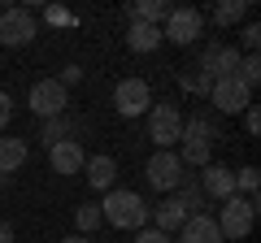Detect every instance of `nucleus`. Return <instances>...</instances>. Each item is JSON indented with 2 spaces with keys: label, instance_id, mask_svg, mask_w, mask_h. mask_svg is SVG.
Masks as SVG:
<instances>
[{
  "label": "nucleus",
  "instance_id": "nucleus-15",
  "mask_svg": "<svg viewBox=\"0 0 261 243\" xmlns=\"http://www.w3.org/2000/svg\"><path fill=\"white\" fill-rule=\"evenodd\" d=\"M148 217H152V222H157V226H152V230H161V234H174V230H183V222H187V208L178 204L174 196H166V200H161V204L152 208Z\"/></svg>",
  "mask_w": 261,
  "mask_h": 243
},
{
  "label": "nucleus",
  "instance_id": "nucleus-32",
  "mask_svg": "<svg viewBox=\"0 0 261 243\" xmlns=\"http://www.w3.org/2000/svg\"><path fill=\"white\" fill-rule=\"evenodd\" d=\"M0 243H13V226L9 222H0Z\"/></svg>",
  "mask_w": 261,
  "mask_h": 243
},
{
  "label": "nucleus",
  "instance_id": "nucleus-3",
  "mask_svg": "<svg viewBox=\"0 0 261 243\" xmlns=\"http://www.w3.org/2000/svg\"><path fill=\"white\" fill-rule=\"evenodd\" d=\"M218 222V234L222 239H244L257 222V200H244V196H226L222 200V213L214 217Z\"/></svg>",
  "mask_w": 261,
  "mask_h": 243
},
{
  "label": "nucleus",
  "instance_id": "nucleus-13",
  "mask_svg": "<svg viewBox=\"0 0 261 243\" xmlns=\"http://www.w3.org/2000/svg\"><path fill=\"white\" fill-rule=\"evenodd\" d=\"M48 161H53V169L61 178H70V174L83 169L87 152H83V143H79V139H65V143H57V148H48Z\"/></svg>",
  "mask_w": 261,
  "mask_h": 243
},
{
  "label": "nucleus",
  "instance_id": "nucleus-19",
  "mask_svg": "<svg viewBox=\"0 0 261 243\" xmlns=\"http://www.w3.org/2000/svg\"><path fill=\"white\" fill-rule=\"evenodd\" d=\"M27 165V139H18V135H5L0 139V174H18V169Z\"/></svg>",
  "mask_w": 261,
  "mask_h": 243
},
{
  "label": "nucleus",
  "instance_id": "nucleus-29",
  "mask_svg": "<svg viewBox=\"0 0 261 243\" xmlns=\"http://www.w3.org/2000/svg\"><path fill=\"white\" fill-rule=\"evenodd\" d=\"M244 126H248V135L261 131V113H257V104H248V109H244Z\"/></svg>",
  "mask_w": 261,
  "mask_h": 243
},
{
  "label": "nucleus",
  "instance_id": "nucleus-2",
  "mask_svg": "<svg viewBox=\"0 0 261 243\" xmlns=\"http://www.w3.org/2000/svg\"><path fill=\"white\" fill-rule=\"evenodd\" d=\"M214 139H218V126L205 117V113H196V117H183V135H178V143H183V165H196L205 169L209 157H214Z\"/></svg>",
  "mask_w": 261,
  "mask_h": 243
},
{
  "label": "nucleus",
  "instance_id": "nucleus-22",
  "mask_svg": "<svg viewBox=\"0 0 261 243\" xmlns=\"http://www.w3.org/2000/svg\"><path fill=\"white\" fill-rule=\"evenodd\" d=\"M257 187H261V169H257V165H244L240 174H235V196L257 200Z\"/></svg>",
  "mask_w": 261,
  "mask_h": 243
},
{
  "label": "nucleus",
  "instance_id": "nucleus-24",
  "mask_svg": "<svg viewBox=\"0 0 261 243\" xmlns=\"http://www.w3.org/2000/svg\"><path fill=\"white\" fill-rule=\"evenodd\" d=\"M235 78H240V83L252 92V87L261 83V61H257V56H240V70H235Z\"/></svg>",
  "mask_w": 261,
  "mask_h": 243
},
{
  "label": "nucleus",
  "instance_id": "nucleus-30",
  "mask_svg": "<svg viewBox=\"0 0 261 243\" xmlns=\"http://www.w3.org/2000/svg\"><path fill=\"white\" fill-rule=\"evenodd\" d=\"M48 22H53V26H70V22H74V13H65V9H48Z\"/></svg>",
  "mask_w": 261,
  "mask_h": 243
},
{
  "label": "nucleus",
  "instance_id": "nucleus-4",
  "mask_svg": "<svg viewBox=\"0 0 261 243\" xmlns=\"http://www.w3.org/2000/svg\"><path fill=\"white\" fill-rule=\"evenodd\" d=\"M144 178H148V187L166 191V196H174L178 183L187 178V165L178 161V152H152L148 165H144Z\"/></svg>",
  "mask_w": 261,
  "mask_h": 243
},
{
  "label": "nucleus",
  "instance_id": "nucleus-28",
  "mask_svg": "<svg viewBox=\"0 0 261 243\" xmlns=\"http://www.w3.org/2000/svg\"><path fill=\"white\" fill-rule=\"evenodd\" d=\"M9 117H13V96H9V92H0V131L9 126Z\"/></svg>",
  "mask_w": 261,
  "mask_h": 243
},
{
  "label": "nucleus",
  "instance_id": "nucleus-9",
  "mask_svg": "<svg viewBox=\"0 0 261 243\" xmlns=\"http://www.w3.org/2000/svg\"><path fill=\"white\" fill-rule=\"evenodd\" d=\"M113 109L122 113V117H140V113L152 109V92L144 78H122L118 87H113Z\"/></svg>",
  "mask_w": 261,
  "mask_h": 243
},
{
  "label": "nucleus",
  "instance_id": "nucleus-26",
  "mask_svg": "<svg viewBox=\"0 0 261 243\" xmlns=\"http://www.w3.org/2000/svg\"><path fill=\"white\" fill-rule=\"evenodd\" d=\"M183 83V92H196V96H209V87H214V78H205L200 70H192V74H183L178 78Z\"/></svg>",
  "mask_w": 261,
  "mask_h": 243
},
{
  "label": "nucleus",
  "instance_id": "nucleus-8",
  "mask_svg": "<svg viewBox=\"0 0 261 243\" xmlns=\"http://www.w3.org/2000/svg\"><path fill=\"white\" fill-rule=\"evenodd\" d=\"M200 74L205 78H231L235 70H240V48L235 44H222V39H214V44H205V52H200Z\"/></svg>",
  "mask_w": 261,
  "mask_h": 243
},
{
  "label": "nucleus",
  "instance_id": "nucleus-5",
  "mask_svg": "<svg viewBox=\"0 0 261 243\" xmlns=\"http://www.w3.org/2000/svg\"><path fill=\"white\" fill-rule=\"evenodd\" d=\"M183 135V113L174 104H152L148 109V139L157 143V152H170Z\"/></svg>",
  "mask_w": 261,
  "mask_h": 243
},
{
  "label": "nucleus",
  "instance_id": "nucleus-18",
  "mask_svg": "<svg viewBox=\"0 0 261 243\" xmlns=\"http://www.w3.org/2000/svg\"><path fill=\"white\" fill-rule=\"evenodd\" d=\"M126 48H130V52H157V48H161V26L130 22V26H126Z\"/></svg>",
  "mask_w": 261,
  "mask_h": 243
},
{
  "label": "nucleus",
  "instance_id": "nucleus-7",
  "mask_svg": "<svg viewBox=\"0 0 261 243\" xmlns=\"http://www.w3.org/2000/svg\"><path fill=\"white\" fill-rule=\"evenodd\" d=\"M200 31H205V13L183 5V9H170L166 26H161V39H170L174 48H187V44H196V39H200Z\"/></svg>",
  "mask_w": 261,
  "mask_h": 243
},
{
  "label": "nucleus",
  "instance_id": "nucleus-34",
  "mask_svg": "<svg viewBox=\"0 0 261 243\" xmlns=\"http://www.w3.org/2000/svg\"><path fill=\"white\" fill-rule=\"evenodd\" d=\"M9 183H13V178H9V174H0V191H5V187H9Z\"/></svg>",
  "mask_w": 261,
  "mask_h": 243
},
{
  "label": "nucleus",
  "instance_id": "nucleus-10",
  "mask_svg": "<svg viewBox=\"0 0 261 243\" xmlns=\"http://www.w3.org/2000/svg\"><path fill=\"white\" fill-rule=\"evenodd\" d=\"M209 100H214V109H218V113L235 117V113H244V109L252 104V92H248V87H244L240 78L231 74V78H218V83L209 87Z\"/></svg>",
  "mask_w": 261,
  "mask_h": 243
},
{
  "label": "nucleus",
  "instance_id": "nucleus-14",
  "mask_svg": "<svg viewBox=\"0 0 261 243\" xmlns=\"http://www.w3.org/2000/svg\"><path fill=\"white\" fill-rule=\"evenodd\" d=\"M178 243H226L222 234H218V222L205 213H196L183 222V230H178Z\"/></svg>",
  "mask_w": 261,
  "mask_h": 243
},
{
  "label": "nucleus",
  "instance_id": "nucleus-12",
  "mask_svg": "<svg viewBox=\"0 0 261 243\" xmlns=\"http://www.w3.org/2000/svg\"><path fill=\"white\" fill-rule=\"evenodd\" d=\"M200 191H205V200H226V196H235V169H226V165H218V161H209L205 169H200Z\"/></svg>",
  "mask_w": 261,
  "mask_h": 243
},
{
  "label": "nucleus",
  "instance_id": "nucleus-27",
  "mask_svg": "<svg viewBox=\"0 0 261 243\" xmlns=\"http://www.w3.org/2000/svg\"><path fill=\"white\" fill-rule=\"evenodd\" d=\"M57 83H61L65 92H70V87H74V83H83V66H65V70H61V78H57Z\"/></svg>",
  "mask_w": 261,
  "mask_h": 243
},
{
  "label": "nucleus",
  "instance_id": "nucleus-11",
  "mask_svg": "<svg viewBox=\"0 0 261 243\" xmlns=\"http://www.w3.org/2000/svg\"><path fill=\"white\" fill-rule=\"evenodd\" d=\"M35 18H31L27 9H5L0 13V44L5 48H27L31 39H35Z\"/></svg>",
  "mask_w": 261,
  "mask_h": 243
},
{
  "label": "nucleus",
  "instance_id": "nucleus-1",
  "mask_svg": "<svg viewBox=\"0 0 261 243\" xmlns=\"http://www.w3.org/2000/svg\"><path fill=\"white\" fill-rule=\"evenodd\" d=\"M152 208L144 204L140 191H126V187H109V196H105L100 204V217L109 226H118V230H144V222H148Z\"/></svg>",
  "mask_w": 261,
  "mask_h": 243
},
{
  "label": "nucleus",
  "instance_id": "nucleus-17",
  "mask_svg": "<svg viewBox=\"0 0 261 243\" xmlns=\"http://www.w3.org/2000/svg\"><path fill=\"white\" fill-rule=\"evenodd\" d=\"M79 135V122L74 117H48V122H39V143L44 148H57V143H65V139H74Z\"/></svg>",
  "mask_w": 261,
  "mask_h": 243
},
{
  "label": "nucleus",
  "instance_id": "nucleus-33",
  "mask_svg": "<svg viewBox=\"0 0 261 243\" xmlns=\"http://www.w3.org/2000/svg\"><path fill=\"white\" fill-rule=\"evenodd\" d=\"M61 243H92V239H83V234H65Z\"/></svg>",
  "mask_w": 261,
  "mask_h": 243
},
{
  "label": "nucleus",
  "instance_id": "nucleus-6",
  "mask_svg": "<svg viewBox=\"0 0 261 243\" xmlns=\"http://www.w3.org/2000/svg\"><path fill=\"white\" fill-rule=\"evenodd\" d=\"M27 104H31V113H35L39 122H48V117H61V113L70 109V92H65L57 78H39V83L31 87Z\"/></svg>",
  "mask_w": 261,
  "mask_h": 243
},
{
  "label": "nucleus",
  "instance_id": "nucleus-25",
  "mask_svg": "<svg viewBox=\"0 0 261 243\" xmlns=\"http://www.w3.org/2000/svg\"><path fill=\"white\" fill-rule=\"evenodd\" d=\"M240 44H244L240 56H257V48H261V26H257V22H248V26L240 31Z\"/></svg>",
  "mask_w": 261,
  "mask_h": 243
},
{
  "label": "nucleus",
  "instance_id": "nucleus-31",
  "mask_svg": "<svg viewBox=\"0 0 261 243\" xmlns=\"http://www.w3.org/2000/svg\"><path fill=\"white\" fill-rule=\"evenodd\" d=\"M135 243H170V234H161V230H140V234H135Z\"/></svg>",
  "mask_w": 261,
  "mask_h": 243
},
{
  "label": "nucleus",
  "instance_id": "nucleus-20",
  "mask_svg": "<svg viewBox=\"0 0 261 243\" xmlns=\"http://www.w3.org/2000/svg\"><path fill=\"white\" fill-rule=\"evenodd\" d=\"M170 9H174V5H166V0H140V5L126 9V18L130 22H148V26H161V22L170 18Z\"/></svg>",
  "mask_w": 261,
  "mask_h": 243
},
{
  "label": "nucleus",
  "instance_id": "nucleus-21",
  "mask_svg": "<svg viewBox=\"0 0 261 243\" xmlns=\"http://www.w3.org/2000/svg\"><path fill=\"white\" fill-rule=\"evenodd\" d=\"M244 13H248V0H222L214 9V22L218 26H235V22H244Z\"/></svg>",
  "mask_w": 261,
  "mask_h": 243
},
{
  "label": "nucleus",
  "instance_id": "nucleus-23",
  "mask_svg": "<svg viewBox=\"0 0 261 243\" xmlns=\"http://www.w3.org/2000/svg\"><path fill=\"white\" fill-rule=\"evenodd\" d=\"M100 222H105V217H100V204H83V208L74 213V226H79V234H83V239H87Z\"/></svg>",
  "mask_w": 261,
  "mask_h": 243
},
{
  "label": "nucleus",
  "instance_id": "nucleus-16",
  "mask_svg": "<svg viewBox=\"0 0 261 243\" xmlns=\"http://www.w3.org/2000/svg\"><path fill=\"white\" fill-rule=\"evenodd\" d=\"M83 178L92 183L96 191H109L113 178H118V161L105 157V152H100V157H87V161H83Z\"/></svg>",
  "mask_w": 261,
  "mask_h": 243
}]
</instances>
